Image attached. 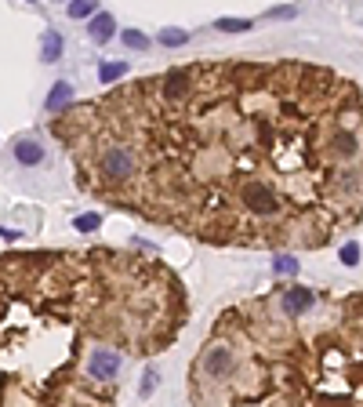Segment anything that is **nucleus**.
I'll return each instance as SVG.
<instances>
[{"mask_svg":"<svg viewBox=\"0 0 363 407\" xmlns=\"http://www.w3.org/2000/svg\"><path fill=\"white\" fill-rule=\"evenodd\" d=\"M157 378H160V371H157V368H145V375H142V389H138V393H142V396H149V393L157 389Z\"/></svg>","mask_w":363,"mask_h":407,"instance_id":"nucleus-15","label":"nucleus"},{"mask_svg":"<svg viewBox=\"0 0 363 407\" xmlns=\"http://www.w3.org/2000/svg\"><path fill=\"white\" fill-rule=\"evenodd\" d=\"M70 102H73V84H70V80H58L55 88H51V95L44 98V110H48V113H62Z\"/></svg>","mask_w":363,"mask_h":407,"instance_id":"nucleus-6","label":"nucleus"},{"mask_svg":"<svg viewBox=\"0 0 363 407\" xmlns=\"http://www.w3.org/2000/svg\"><path fill=\"white\" fill-rule=\"evenodd\" d=\"M66 11H70V18H95L98 4H95V0H77V4H70Z\"/></svg>","mask_w":363,"mask_h":407,"instance_id":"nucleus-13","label":"nucleus"},{"mask_svg":"<svg viewBox=\"0 0 363 407\" xmlns=\"http://www.w3.org/2000/svg\"><path fill=\"white\" fill-rule=\"evenodd\" d=\"M341 262H345V266H356V262H359V244H356V240H349L345 247H341Z\"/></svg>","mask_w":363,"mask_h":407,"instance_id":"nucleus-18","label":"nucleus"},{"mask_svg":"<svg viewBox=\"0 0 363 407\" xmlns=\"http://www.w3.org/2000/svg\"><path fill=\"white\" fill-rule=\"evenodd\" d=\"M120 77H127V62H105V66H98V80L102 84H113Z\"/></svg>","mask_w":363,"mask_h":407,"instance_id":"nucleus-11","label":"nucleus"},{"mask_svg":"<svg viewBox=\"0 0 363 407\" xmlns=\"http://www.w3.org/2000/svg\"><path fill=\"white\" fill-rule=\"evenodd\" d=\"M312 302H316V295H312L309 288H291V291L280 295V309H284L287 316H305V313L312 309Z\"/></svg>","mask_w":363,"mask_h":407,"instance_id":"nucleus-3","label":"nucleus"},{"mask_svg":"<svg viewBox=\"0 0 363 407\" xmlns=\"http://www.w3.org/2000/svg\"><path fill=\"white\" fill-rule=\"evenodd\" d=\"M98 171H102V179H110V182H127L135 175V153L127 146H110L98 157Z\"/></svg>","mask_w":363,"mask_h":407,"instance_id":"nucleus-1","label":"nucleus"},{"mask_svg":"<svg viewBox=\"0 0 363 407\" xmlns=\"http://www.w3.org/2000/svg\"><path fill=\"white\" fill-rule=\"evenodd\" d=\"M298 15V8H272L269 11V18H294Z\"/></svg>","mask_w":363,"mask_h":407,"instance_id":"nucleus-19","label":"nucleus"},{"mask_svg":"<svg viewBox=\"0 0 363 407\" xmlns=\"http://www.w3.org/2000/svg\"><path fill=\"white\" fill-rule=\"evenodd\" d=\"M251 26H254L251 18H218V22H215L218 33H247Z\"/></svg>","mask_w":363,"mask_h":407,"instance_id":"nucleus-12","label":"nucleus"},{"mask_svg":"<svg viewBox=\"0 0 363 407\" xmlns=\"http://www.w3.org/2000/svg\"><path fill=\"white\" fill-rule=\"evenodd\" d=\"M0 237H4V240H15V237H22V233H18V229H4V226H0Z\"/></svg>","mask_w":363,"mask_h":407,"instance_id":"nucleus-20","label":"nucleus"},{"mask_svg":"<svg viewBox=\"0 0 363 407\" xmlns=\"http://www.w3.org/2000/svg\"><path fill=\"white\" fill-rule=\"evenodd\" d=\"M73 226H77L80 233H91V229H98V226H102V215H80Z\"/></svg>","mask_w":363,"mask_h":407,"instance_id":"nucleus-17","label":"nucleus"},{"mask_svg":"<svg viewBox=\"0 0 363 407\" xmlns=\"http://www.w3.org/2000/svg\"><path fill=\"white\" fill-rule=\"evenodd\" d=\"M229 368H232V353H229L225 346L204 353V371H207V375H215V378H218V375H225Z\"/></svg>","mask_w":363,"mask_h":407,"instance_id":"nucleus-5","label":"nucleus"},{"mask_svg":"<svg viewBox=\"0 0 363 407\" xmlns=\"http://www.w3.org/2000/svg\"><path fill=\"white\" fill-rule=\"evenodd\" d=\"M117 371H120V356H117V353L98 349V353L91 356V375H95V378H117Z\"/></svg>","mask_w":363,"mask_h":407,"instance_id":"nucleus-4","label":"nucleus"},{"mask_svg":"<svg viewBox=\"0 0 363 407\" xmlns=\"http://www.w3.org/2000/svg\"><path fill=\"white\" fill-rule=\"evenodd\" d=\"M193 84H197L193 70H171V73L160 77V91H164L167 102H185L193 95Z\"/></svg>","mask_w":363,"mask_h":407,"instance_id":"nucleus-2","label":"nucleus"},{"mask_svg":"<svg viewBox=\"0 0 363 407\" xmlns=\"http://www.w3.org/2000/svg\"><path fill=\"white\" fill-rule=\"evenodd\" d=\"M124 44L131 48V51H145L149 48V37L142 30H124Z\"/></svg>","mask_w":363,"mask_h":407,"instance_id":"nucleus-14","label":"nucleus"},{"mask_svg":"<svg viewBox=\"0 0 363 407\" xmlns=\"http://www.w3.org/2000/svg\"><path fill=\"white\" fill-rule=\"evenodd\" d=\"M40 55H44V62H58V55H62V37L58 33H44V44H40Z\"/></svg>","mask_w":363,"mask_h":407,"instance_id":"nucleus-9","label":"nucleus"},{"mask_svg":"<svg viewBox=\"0 0 363 407\" xmlns=\"http://www.w3.org/2000/svg\"><path fill=\"white\" fill-rule=\"evenodd\" d=\"M160 44L164 48H182V44H189V33L178 30V26H167V30H160Z\"/></svg>","mask_w":363,"mask_h":407,"instance_id":"nucleus-10","label":"nucleus"},{"mask_svg":"<svg viewBox=\"0 0 363 407\" xmlns=\"http://www.w3.org/2000/svg\"><path fill=\"white\" fill-rule=\"evenodd\" d=\"M15 160H18V164H26V167L44 164V146H40V142H33V138L15 142Z\"/></svg>","mask_w":363,"mask_h":407,"instance_id":"nucleus-7","label":"nucleus"},{"mask_svg":"<svg viewBox=\"0 0 363 407\" xmlns=\"http://www.w3.org/2000/svg\"><path fill=\"white\" fill-rule=\"evenodd\" d=\"M113 30H117V22H113V15H110V11H98V15L91 18V26H88L91 40H98V44L113 40Z\"/></svg>","mask_w":363,"mask_h":407,"instance_id":"nucleus-8","label":"nucleus"},{"mask_svg":"<svg viewBox=\"0 0 363 407\" xmlns=\"http://www.w3.org/2000/svg\"><path fill=\"white\" fill-rule=\"evenodd\" d=\"M276 273H284V276H294V273H298V262L291 259V254H276Z\"/></svg>","mask_w":363,"mask_h":407,"instance_id":"nucleus-16","label":"nucleus"}]
</instances>
